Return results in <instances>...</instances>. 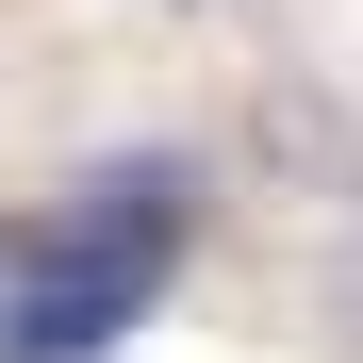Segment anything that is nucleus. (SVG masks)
<instances>
[{"instance_id":"f257e3e1","label":"nucleus","mask_w":363,"mask_h":363,"mask_svg":"<svg viewBox=\"0 0 363 363\" xmlns=\"http://www.w3.org/2000/svg\"><path fill=\"white\" fill-rule=\"evenodd\" d=\"M17 297H33V231H0V330H17Z\"/></svg>"}]
</instances>
